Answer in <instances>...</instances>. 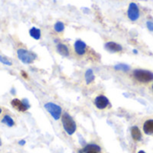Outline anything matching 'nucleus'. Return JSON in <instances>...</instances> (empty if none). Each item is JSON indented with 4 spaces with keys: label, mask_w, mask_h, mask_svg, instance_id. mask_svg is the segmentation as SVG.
Listing matches in <instances>:
<instances>
[{
    "label": "nucleus",
    "mask_w": 153,
    "mask_h": 153,
    "mask_svg": "<svg viewBox=\"0 0 153 153\" xmlns=\"http://www.w3.org/2000/svg\"><path fill=\"white\" fill-rule=\"evenodd\" d=\"M11 105L13 108L20 112H25L30 108L29 100L27 99H23L22 100L18 99H13L11 100Z\"/></svg>",
    "instance_id": "39448f33"
},
{
    "label": "nucleus",
    "mask_w": 153,
    "mask_h": 153,
    "mask_svg": "<svg viewBox=\"0 0 153 153\" xmlns=\"http://www.w3.org/2000/svg\"><path fill=\"white\" fill-rule=\"evenodd\" d=\"M85 153H100V152H85Z\"/></svg>",
    "instance_id": "b1692460"
},
{
    "label": "nucleus",
    "mask_w": 153,
    "mask_h": 153,
    "mask_svg": "<svg viewBox=\"0 0 153 153\" xmlns=\"http://www.w3.org/2000/svg\"><path fill=\"white\" fill-rule=\"evenodd\" d=\"M2 145V142H1V139H0V146Z\"/></svg>",
    "instance_id": "bb28decb"
},
{
    "label": "nucleus",
    "mask_w": 153,
    "mask_h": 153,
    "mask_svg": "<svg viewBox=\"0 0 153 153\" xmlns=\"http://www.w3.org/2000/svg\"><path fill=\"white\" fill-rule=\"evenodd\" d=\"M56 50H57V52H58L61 56H69V49H68L67 46L65 45V44H62V43L57 44V46H56Z\"/></svg>",
    "instance_id": "9b49d317"
},
{
    "label": "nucleus",
    "mask_w": 153,
    "mask_h": 153,
    "mask_svg": "<svg viewBox=\"0 0 153 153\" xmlns=\"http://www.w3.org/2000/svg\"><path fill=\"white\" fill-rule=\"evenodd\" d=\"M74 50L76 54L79 56L84 55L86 52V44L82 40H80V39L76 40L74 43Z\"/></svg>",
    "instance_id": "6e6552de"
},
{
    "label": "nucleus",
    "mask_w": 153,
    "mask_h": 153,
    "mask_svg": "<svg viewBox=\"0 0 153 153\" xmlns=\"http://www.w3.org/2000/svg\"><path fill=\"white\" fill-rule=\"evenodd\" d=\"M152 90H153V84H152Z\"/></svg>",
    "instance_id": "cd10ccee"
},
{
    "label": "nucleus",
    "mask_w": 153,
    "mask_h": 153,
    "mask_svg": "<svg viewBox=\"0 0 153 153\" xmlns=\"http://www.w3.org/2000/svg\"><path fill=\"white\" fill-rule=\"evenodd\" d=\"M11 92H12V94H15V90L13 88V89L11 90Z\"/></svg>",
    "instance_id": "5701e85b"
},
{
    "label": "nucleus",
    "mask_w": 153,
    "mask_h": 153,
    "mask_svg": "<svg viewBox=\"0 0 153 153\" xmlns=\"http://www.w3.org/2000/svg\"><path fill=\"white\" fill-rule=\"evenodd\" d=\"M116 70H117V71H123V72H128L130 69H131V67L129 66V65H124V64H119V65H115V67H114Z\"/></svg>",
    "instance_id": "f3484780"
},
{
    "label": "nucleus",
    "mask_w": 153,
    "mask_h": 153,
    "mask_svg": "<svg viewBox=\"0 0 153 153\" xmlns=\"http://www.w3.org/2000/svg\"><path fill=\"white\" fill-rule=\"evenodd\" d=\"M1 113H2V108H0V115H1Z\"/></svg>",
    "instance_id": "a878e982"
},
{
    "label": "nucleus",
    "mask_w": 153,
    "mask_h": 153,
    "mask_svg": "<svg viewBox=\"0 0 153 153\" xmlns=\"http://www.w3.org/2000/svg\"><path fill=\"white\" fill-rule=\"evenodd\" d=\"M54 29L56 32H62L65 30V24L62 22H57L54 25Z\"/></svg>",
    "instance_id": "a211bd4d"
},
{
    "label": "nucleus",
    "mask_w": 153,
    "mask_h": 153,
    "mask_svg": "<svg viewBox=\"0 0 153 153\" xmlns=\"http://www.w3.org/2000/svg\"><path fill=\"white\" fill-rule=\"evenodd\" d=\"M143 132L148 135H153V119L147 120L143 124Z\"/></svg>",
    "instance_id": "9d476101"
},
{
    "label": "nucleus",
    "mask_w": 153,
    "mask_h": 153,
    "mask_svg": "<svg viewBox=\"0 0 153 153\" xmlns=\"http://www.w3.org/2000/svg\"><path fill=\"white\" fill-rule=\"evenodd\" d=\"M101 151L100 147L97 144H88L86 145L82 151H81V153H85L87 152H100Z\"/></svg>",
    "instance_id": "ddd939ff"
},
{
    "label": "nucleus",
    "mask_w": 153,
    "mask_h": 153,
    "mask_svg": "<svg viewBox=\"0 0 153 153\" xmlns=\"http://www.w3.org/2000/svg\"><path fill=\"white\" fill-rule=\"evenodd\" d=\"M105 48L109 52H120L122 51L123 48L121 45L116 42H108L105 44Z\"/></svg>",
    "instance_id": "1a4fd4ad"
},
{
    "label": "nucleus",
    "mask_w": 153,
    "mask_h": 153,
    "mask_svg": "<svg viewBox=\"0 0 153 153\" xmlns=\"http://www.w3.org/2000/svg\"><path fill=\"white\" fill-rule=\"evenodd\" d=\"M133 76L140 82H149L153 80V74L146 70H135L133 73Z\"/></svg>",
    "instance_id": "7ed1b4c3"
},
{
    "label": "nucleus",
    "mask_w": 153,
    "mask_h": 153,
    "mask_svg": "<svg viewBox=\"0 0 153 153\" xmlns=\"http://www.w3.org/2000/svg\"><path fill=\"white\" fill-rule=\"evenodd\" d=\"M95 79V75L93 74V71L91 69H88L85 73V81L87 84L91 83Z\"/></svg>",
    "instance_id": "2eb2a0df"
},
{
    "label": "nucleus",
    "mask_w": 153,
    "mask_h": 153,
    "mask_svg": "<svg viewBox=\"0 0 153 153\" xmlns=\"http://www.w3.org/2000/svg\"><path fill=\"white\" fill-rule=\"evenodd\" d=\"M44 108L55 120H58L61 117L62 108L60 106H58L55 103H52V102H48L44 105Z\"/></svg>",
    "instance_id": "20e7f679"
},
{
    "label": "nucleus",
    "mask_w": 153,
    "mask_h": 153,
    "mask_svg": "<svg viewBox=\"0 0 153 153\" xmlns=\"http://www.w3.org/2000/svg\"><path fill=\"white\" fill-rule=\"evenodd\" d=\"M1 122H2L4 125H6L8 127H13V126H14V121H13V119L9 115H5V116L2 118Z\"/></svg>",
    "instance_id": "dca6fc26"
},
{
    "label": "nucleus",
    "mask_w": 153,
    "mask_h": 153,
    "mask_svg": "<svg viewBox=\"0 0 153 153\" xmlns=\"http://www.w3.org/2000/svg\"><path fill=\"white\" fill-rule=\"evenodd\" d=\"M62 125H63V127L67 134L72 135L75 133L76 123L74 122V118L68 113H64L62 115Z\"/></svg>",
    "instance_id": "f257e3e1"
},
{
    "label": "nucleus",
    "mask_w": 153,
    "mask_h": 153,
    "mask_svg": "<svg viewBox=\"0 0 153 153\" xmlns=\"http://www.w3.org/2000/svg\"><path fill=\"white\" fill-rule=\"evenodd\" d=\"M138 153H145V152H144L143 151H140V152H138Z\"/></svg>",
    "instance_id": "393cba45"
},
{
    "label": "nucleus",
    "mask_w": 153,
    "mask_h": 153,
    "mask_svg": "<svg viewBox=\"0 0 153 153\" xmlns=\"http://www.w3.org/2000/svg\"><path fill=\"white\" fill-rule=\"evenodd\" d=\"M127 14H128V17L131 21H136L138 20L139 16H140V13H139V8L137 6L136 4L134 3H131L129 4V8H128V11H127Z\"/></svg>",
    "instance_id": "423d86ee"
},
{
    "label": "nucleus",
    "mask_w": 153,
    "mask_h": 153,
    "mask_svg": "<svg viewBox=\"0 0 153 153\" xmlns=\"http://www.w3.org/2000/svg\"><path fill=\"white\" fill-rule=\"evenodd\" d=\"M131 134H132L133 139H134L135 142L141 141V139H142V134H141L140 129H139L137 126H133V127L131 128Z\"/></svg>",
    "instance_id": "f8f14e48"
},
{
    "label": "nucleus",
    "mask_w": 153,
    "mask_h": 153,
    "mask_svg": "<svg viewBox=\"0 0 153 153\" xmlns=\"http://www.w3.org/2000/svg\"><path fill=\"white\" fill-rule=\"evenodd\" d=\"M147 27H148V29L150 30H152L153 31V22H147Z\"/></svg>",
    "instance_id": "aec40b11"
},
{
    "label": "nucleus",
    "mask_w": 153,
    "mask_h": 153,
    "mask_svg": "<svg viewBox=\"0 0 153 153\" xmlns=\"http://www.w3.org/2000/svg\"><path fill=\"white\" fill-rule=\"evenodd\" d=\"M17 56H18V58L23 64H27V65L32 64L37 57L35 53L29 51L27 49H24V48H19L17 50Z\"/></svg>",
    "instance_id": "f03ea898"
},
{
    "label": "nucleus",
    "mask_w": 153,
    "mask_h": 153,
    "mask_svg": "<svg viewBox=\"0 0 153 153\" xmlns=\"http://www.w3.org/2000/svg\"><path fill=\"white\" fill-rule=\"evenodd\" d=\"M30 35L31 38H33L34 39H40V36H41V31L39 28H36V27H33L29 31Z\"/></svg>",
    "instance_id": "4468645a"
},
{
    "label": "nucleus",
    "mask_w": 153,
    "mask_h": 153,
    "mask_svg": "<svg viewBox=\"0 0 153 153\" xmlns=\"http://www.w3.org/2000/svg\"><path fill=\"white\" fill-rule=\"evenodd\" d=\"M19 143L20 145H22V146H23V145H24V144L26 143V142H25L24 140H21V141H19V143Z\"/></svg>",
    "instance_id": "4be33fe9"
},
{
    "label": "nucleus",
    "mask_w": 153,
    "mask_h": 153,
    "mask_svg": "<svg viewBox=\"0 0 153 153\" xmlns=\"http://www.w3.org/2000/svg\"><path fill=\"white\" fill-rule=\"evenodd\" d=\"M21 74H22V77H24V79H26V80H27V79H28V77H29V76H28V74H27L24 71H22Z\"/></svg>",
    "instance_id": "412c9836"
},
{
    "label": "nucleus",
    "mask_w": 153,
    "mask_h": 153,
    "mask_svg": "<svg viewBox=\"0 0 153 153\" xmlns=\"http://www.w3.org/2000/svg\"><path fill=\"white\" fill-rule=\"evenodd\" d=\"M94 104L99 109H104L109 105V100H108L107 97H105L103 95H100L95 99Z\"/></svg>",
    "instance_id": "0eeeda50"
},
{
    "label": "nucleus",
    "mask_w": 153,
    "mask_h": 153,
    "mask_svg": "<svg viewBox=\"0 0 153 153\" xmlns=\"http://www.w3.org/2000/svg\"><path fill=\"white\" fill-rule=\"evenodd\" d=\"M0 63H2V64H4V65H8V66L12 65V62H11L8 58L3 56H1V55H0Z\"/></svg>",
    "instance_id": "6ab92c4d"
}]
</instances>
